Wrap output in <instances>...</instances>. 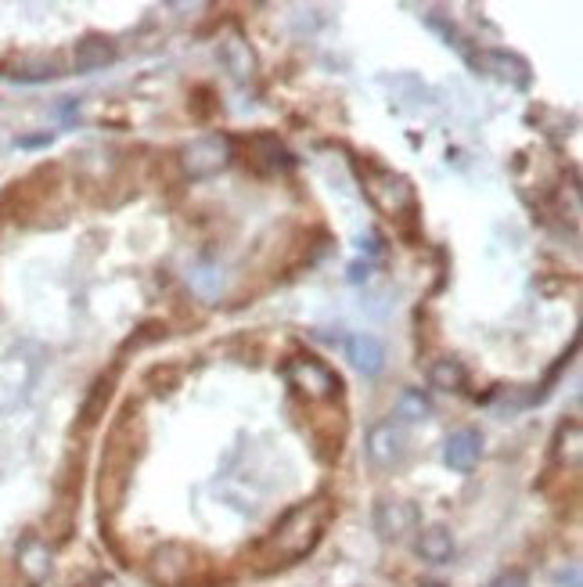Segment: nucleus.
<instances>
[{"instance_id":"nucleus-1","label":"nucleus","mask_w":583,"mask_h":587,"mask_svg":"<svg viewBox=\"0 0 583 587\" xmlns=\"http://www.w3.org/2000/svg\"><path fill=\"white\" fill-rule=\"evenodd\" d=\"M328 519H332V505H328L324 497L296 505L278 526H274V533H270V541H267L270 562H274V566H292V562L306 559V555L321 544Z\"/></svg>"},{"instance_id":"nucleus-2","label":"nucleus","mask_w":583,"mask_h":587,"mask_svg":"<svg viewBox=\"0 0 583 587\" xmlns=\"http://www.w3.org/2000/svg\"><path fill=\"white\" fill-rule=\"evenodd\" d=\"M44 350L33 343H22L0 357V411H11L29 397V389L40 379Z\"/></svg>"},{"instance_id":"nucleus-3","label":"nucleus","mask_w":583,"mask_h":587,"mask_svg":"<svg viewBox=\"0 0 583 587\" xmlns=\"http://www.w3.org/2000/svg\"><path fill=\"white\" fill-rule=\"evenodd\" d=\"M360 181H364V191L368 199L375 202V209H382L386 217H407L418 209V199H414V188L407 177L386 170V166L364 163L360 166Z\"/></svg>"},{"instance_id":"nucleus-4","label":"nucleus","mask_w":583,"mask_h":587,"mask_svg":"<svg viewBox=\"0 0 583 587\" xmlns=\"http://www.w3.org/2000/svg\"><path fill=\"white\" fill-rule=\"evenodd\" d=\"M371 526H375V533L386 544H400V541H407L411 533H418L422 512H418V505L407 501V497H378L375 512H371Z\"/></svg>"},{"instance_id":"nucleus-5","label":"nucleus","mask_w":583,"mask_h":587,"mask_svg":"<svg viewBox=\"0 0 583 587\" xmlns=\"http://www.w3.org/2000/svg\"><path fill=\"white\" fill-rule=\"evenodd\" d=\"M407 454V429L404 422L396 418H378L368 429V440H364V458L375 472L396 469Z\"/></svg>"},{"instance_id":"nucleus-6","label":"nucleus","mask_w":583,"mask_h":587,"mask_svg":"<svg viewBox=\"0 0 583 587\" xmlns=\"http://www.w3.org/2000/svg\"><path fill=\"white\" fill-rule=\"evenodd\" d=\"M227 163H231V141L220 134L195 137V141H188V145L180 148V170L188 173L191 181L216 177Z\"/></svg>"},{"instance_id":"nucleus-7","label":"nucleus","mask_w":583,"mask_h":587,"mask_svg":"<svg viewBox=\"0 0 583 587\" xmlns=\"http://www.w3.org/2000/svg\"><path fill=\"white\" fill-rule=\"evenodd\" d=\"M195 573V551L188 544H162L152 551V562H148V577L155 587H184Z\"/></svg>"},{"instance_id":"nucleus-8","label":"nucleus","mask_w":583,"mask_h":587,"mask_svg":"<svg viewBox=\"0 0 583 587\" xmlns=\"http://www.w3.org/2000/svg\"><path fill=\"white\" fill-rule=\"evenodd\" d=\"M285 379H288V386L296 389V393H303V397H310V400L335 397L339 386H342L335 371H328L324 364L310 361V357H296V361H288Z\"/></svg>"},{"instance_id":"nucleus-9","label":"nucleus","mask_w":583,"mask_h":587,"mask_svg":"<svg viewBox=\"0 0 583 587\" xmlns=\"http://www.w3.org/2000/svg\"><path fill=\"white\" fill-rule=\"evenodd\" d=\"M216 58H220L224 73L231 76L234 83H249L252 76H256V69H260L256 51H252V44L238 33V29H231L227 37H220V44H216Z\"/></svg>"},{"instance_id":"nucleus-10","label":"nucleus","mask_w":583,"mask_h":587,"mask_svg":"<svg viewBox=\"0 0 583 587\" xmlns=\"http://www.w3.org/2000/svg\"><path fill=\"white\" fill-rule=\"evenodd\" d=\"M479 458H483V436L476 429H458L443 443V461L454 472H472L479 465Z\"/></svg>"},{"instance_id":"nucleus-11","label":"nucleus","mask_w":583,"mask_h":587,"mask_svg":"<svg viewBox=\"0 0 583 587\" xmlns=\"http://www.w3.org/2000/svg\"><path fill=\"white\" fill-rule=\"evenodd\" d=\"M15 562H18V573H22L29 584H44V580L51 577V548H47L36 533H26V537L18 541Z\"/></svg>"},{"instance_id":"nucleus-12","label":"nucleus","mask_w":583,"mask_h":587,"mask_svg":"<svg viewBox=\"0 0 583 587\" xmlns=\"http://www.w3.org/2000/svg\"><path fill=\"white\" fill-rule=\"evenodd\" d=\"M414 551H418V559L429 562V566H447V562L454 559V551H458V541H454V533L443 523H432L418 530Z\"/></svg>"},{"instance_id":"nucleus-13","label":"nucleus","mask_w":583,"mask_h":587,"mask_svg":"<svg viewBox=\"0 0 583 587\" xmlns=\"http://www.w3.org/2000/svg\"><path fill=\"white\" fill-rule=\"evenodd\" d=\"M468 62L483 69V73H494L501 80L515 83V87H526L530 83V65L522 62L512 51H483V55H468Z\"/></svg>"},{"instance_id":"nucleus-14","label":"nucleus","mask_w":583,"mask_h":587,"mask_svg":"<svg viewBox=\"0 0 583 587\" xmlns=\"http://www.w3.org/2000/svg\"><path fill=\"white\" fill-rule=\"evenodd\" d=\"M116 55L119 51L112 40L90 33V37H83L80 44L72 47V69H76V73H98V69L116 62Z\"/></svg>"},{"instance_id":"nucleus-15","label":"nucleus","mask_w":583,"mask_h":587,"mask_svg":"<svg viewBox=\"0 0 583 587\" xmlns=\"http://www.w3.org/2000/svg\"><path fill=\"white\" fill-rule=\"evenodd\" d=\"M346 361L357 371H364V375H378L386 368V346L371 332H357L346 339Z\"/></svg>"},{"instance_id":"nucleus-16","label":"nucleus","mask_w":583,"mask_h":587,"mask_svg":"<svg viewBox=\"0 0 583 587\" xmlns=\"http://www.w3.org/2000/svg\"><path fill=\"white\" fill-rule=\"evenodd\" d=\"M580 447H583V429L576 418H569V422L558 425L555 433V461L558 465H569V469H576L580 465Z\"/></svg>"},{"instance_id":"nucleus-17","label":"nucleus","mask_w":583,"mask_h":587,"mask_svg":"<svg viewBox=\"0 0 583 587\" xmlns=\"http://www.w3.org/2000/svg\"><path fill=\"white\" fill-rule=\"evenodd\" d=\"M468 382V371L461 361L454 357H440V361H432L429 368V386L432 389H443V393H461Z\"/></svg>"},{"instance_id":"nucleus-18","label":"nucleus","mask_w":583,"mask_h":587,"mask_svg":"<svg viewBox=\"0 0 583 587\" xmlns=\"http://www.w3.org/2000/svg\"><path fill=\"white\" fill-rule=\"evenodd\" d=\"M4 76H11V80H54V76H62V65H58V58H18L15 65H8L4 69Z\"/></svg>"},{"instance_id":"nucleus-19","label":"nucleus","mask_w":583,"mask_h":587,"mask_svg":"<svg viewBox=\"0 0 583 587\" xmlns=\"http://www.w3.org/2000/svg\"><path fill=\"white\" fill-rule=\"evenodd\" d=\"M432 415V404L425 397L422 389H404L400 400H396V422L404 418V422H425Z\"/></svg>"},{"instance_id":"nucleus-20","label":"nucleus","mask_w":583,"mask_h":587,"mask_svg":"<svg viewBox=\"0 0 583 587\" xmlns=\"http://www.w3.org/2000/svg\"><path fill=\"white\" fill-rule=\"evenodd\" d=\"M112 382H116V375H105V379L94 382L87 404H83V422H87V425H94L101 418V411H105L108 397H112Z\"/></svg>"},{"instance_id":"nucleus-21","label":"nucleus","mask_w":583,"mask_h":587,"mask_svg":"<svg viewBox=\"0 0 583 587\" xmlns=\"http://www.w3.org/2000/svg\"><path fill=\"white\" fill-rule=\"evenodd\" d=\"M486 587H530V580H526V573H522V569H508V573L494 577Z\"/></svg>"},{"instance_id":"nucleus-22","label":"nucleus","mask_w":583,"mask_h":587,"mask_svg":"<svg viewBox=\"0 0 583 587\" xmlns=\"http://www.w3.org/2000/svg\"><path fill=\"white\" fill-rule=\"evenodd\" d=\"M47 141H51V134H44V137H22L18 145H22V148H36V145H47Z\"/></svg>"},{"instance_id":"nucleus-23","label":"nucleus","mask_w":583,"mask_h":587,"mask_svg":"<svg viewBox=\"0 0 583 587\" xmlns=\"http://www.w3.org/2000/svg\"><path fill=\"white\" fill-rule=\"evenodd\" d=\"M422 587H443V584H422Z\"/></svg>"}]
</instances>
